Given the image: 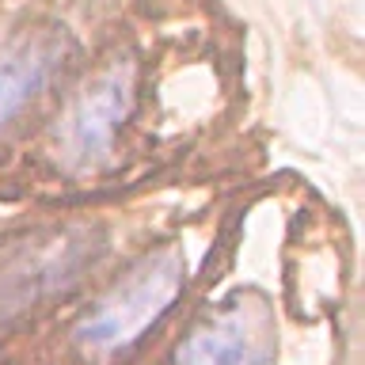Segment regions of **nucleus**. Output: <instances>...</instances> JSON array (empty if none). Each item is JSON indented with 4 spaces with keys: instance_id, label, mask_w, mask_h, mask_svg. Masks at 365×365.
Here are the masks:
<instances>
[{
    "instance_id": "nucleus-2",
    "label": "nucleus",
    "mask_w": 365,
    "mask_h": 365,
    "mask_svg": "<svg viewBox=\"0 0 365 365\" xmlns=\"http://www.w3.org/2000/svg\"><path fill=\"white\" fill-rule=\"evenodd\" d=\"M103 251V236L88 225L31 228L0 244V324L65 293L84 278Z\"/></svg>"
},
{
    "instance_id": "nucleus-3",
    "label": "nucleus",
    "mask_w": 365,
    "mask_h": 365,
    "mask_svg": "<svg viewBox=\"0 0 365 365\" xmlns=\"http://www.w3.org/2000/svg\"><path fill=\"white\" fill-rule=\"evenodd\" d=\"M137 99V65L114 57L88 76V84L65 103L53 130V156L65 171H84L114 148L122 122Z\"/></svg>"
},
{
    "instance_id": "nucleus-4",
    "label": "nucleus",
    "mask_w": 365,
    "mask_h": 365,
    "mask_svg": "<svg viewBox=\"0 0 365 365\" xmlns=\"http://www.w3.org/2000/svg\"><path fill=\"white\" fill-rule=\"evenodd\" d=\"M274 331L267 304L232 297L205 312L179 342L171 365H270Z\"/></svg>"
},
{
    "instance_id": "nucleus-1",
    "label": "nucleus",
    "mask_w": 365,
    "mask_h": 365,
    "mask_svg": "<svg viewBox=\"0 0 365 365\" xmlns=\"http://www.w3.org/2000/svg\"><path fill=\"white\" fill-rule=\"evenodd\" d=\"M187 285V259L179 247H160L125 270L68 327V346L84 365H110L130 354L171 308Z\"/></svg>"
},
{
    "instance_id": "nucleus-5",
    "label": "nucleus",
    "mask_w": 365,
    "mask_h": 365,
    "mask_svg": "<svg viewBox=\"0 0 365 365\" xmlns=\"http://www.w3.org/2000/svg\"><path fill=\"white\" fill-rule=\"evenodd\" d=\"M68 46L53 31H38L0 53V133L50 88Z\"/></svg>"
}]
</instances>
